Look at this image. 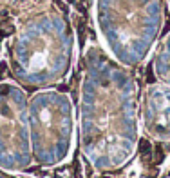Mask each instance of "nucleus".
Here are the masks:
<instances>
[{
	"mask_svg": "<svg viewBox=\"0 0 170 178\" xmlns=\"http://www.w3.org/2000/svg\"><path fill=\"white\" fill-rule=\"evenodd\" d=\"M69 27H42L18 42L13 51L11 67L20 84L45 89L60 84L69 71V53L62 40L69 38Z\"/></svg>",
	"mask_w": 170,
	"mask_h": 178,
	"instance_id": "nucleus-4",
	"label": "nucleus"
},
{
	"mask_svg": "<svg viewBox=\"0 0 170 178\" xmlns=\"http://www.w3.org/2000/svg\"><path fill=\"white\" fill-rule=\"evenodd\" d=\"M31 165L27 91L15 82H0V169L11 174Z\"/></svg>",
	"mask_w": 170,
	"mask_h": 178,
	"instance_id": "nucleus-5",
	"label": "nucleus"
},
{
	"mask_svg": "<svg viewBox=\"0 0 170 178\" xmlns=\"http://www.w3.org/2000/svg\"><path fill=\"white\" fill-rule=\"evenodd\" d=\"M78 131V115L65 93L54 87L38 89L29 96V138L33 164L58 167L72 153Z\"/></svg>",
	"mask_w": 170,
	"mask_h": 178,
	"instance_id": "nucleus-2",
	"label": "nucleus"
},
{
	"mask_svg": "<svg viewBox=\"0 0 170 178\" xmlns=\"http://www.w3.org/2000/svg\"><path fill=\"white\" fill-rule=\"evenodd\" d=\"M78 136L96 171H118L136 154L139 142V98L134 78L103 55L92 56L82 80Z\"/></svg>",
	"mask_w": 170,
	"mask_h": 178,
	"instance_id": "nucleus-1",
	"label": "nucleus"
},
{
	"mask_svg": "<svg viewBox=\"0 0 170 178\" xmlns=\"http://www.w3.org/2000/svg\"><path fill=\"white\" fill-rule=\"evenodd\" d=\"M154 73H156V76H157L163 84L170 85V38H168V42L163 46L161 53L156 56Z\"/></svg>",
	"mask_w": 170,
	"mask_h": 178,
	"instance_id": "nucleus-7",
	"label": "nucleus"
},
{
	"mask_svg": "<svg viewBox=\"0 0 170 178\" xmlns=\"http://www.w3.org/2000/svg\"><path fill=\"white\" fill-rule=\"evenodd\" d=\"M139 125L149 138L170 142V85L150 84L139 98Z\"/></svg>",
	"mask_w": 170,
	"mask_h": 178,
	"instance_id": "nucleus-6",
	"label": "nucleus"
},
{
	"mask_svg": "<svg viewBox=\"0 0 170 178\" xmlns=\"http://www.w3.org/2000/svg\"><path fill=\"white\" fill-rule=\"evenodd\" d=\"M0 178H11V174H9V173H6V171H2V169H0Z\"/></svg>",
	"mask_w": 170,
	"mask_h": 178,
	"instance_id": "nucleus-8",
	"label": "nucleus"
},
{
	"mask_svg": "<svg viewBox=\"0 0 170 178\" xmlns=\"http://www.w3.org/2000/svg\"><path fill=\"white\" fill-rule=\"evenodd\" d=\"M100 27L112 44L116 58L138 64L159 29L157 0H102Z\"/></svg>",
	"mask_w": 170,
	"mask_h": 178,
	"instance_id": "nucleus-3",
	"label": "nucleus"
}]
</instances>
